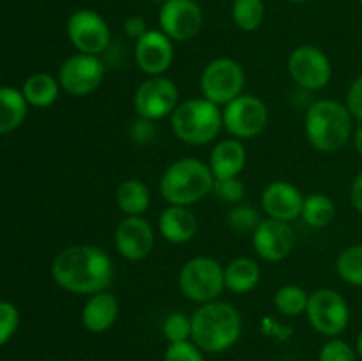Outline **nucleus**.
Instances as JSON below:
<instances>
[{
	"instance_id": "obj_13",
	"label": "nucleus",
	"mask_w": 362,
	"mask_h": 361,
	"mask_svg": "<svg viewBox=\"0 0 362 361\" xmlns=\"http://www.w3.org/2000/svg\"><path fill=\"white\" fill-rule=\"evenodd\" d=\"M67 38L78 53L101 55L112 42L108 23L92 9H78L67 20Z\"/></svg>"
},
{
	"instance_id": "obj_24",
	"label": "nucleus",
	"mask_w": 362,
	"mask_h": 361,
	"mask_svg": "<svg viewBox=\"0 0 362 361\" xmlns=\"http://www.w3.org/2000/svg\"><path fill=\"white\" fill-rule=\"evenodd\" d=\"M21 92L28 105L35 106V108H48L59 99V78H53L48 73H35L25 80Z\"/></svg>"
},
{
	"instance_id": "obj_18",
	"label": "nucleus",
	"mask_w": 362,
	"mask_h": 361,
	"mask_svg": "<svg viewBox=\"0 0 362 361\" xmlns=\"http://www.w3.org/2000/svg\"><path fill=\"white\" fill-rule=\"evenodd\" d=\"M260 205L267 218L292 223L300 218L304 205V195L296 184L288 180H272L262 191Z\"/></svg>"
},
{
	"instance_id": "obj_32",
	"label": "nucleus",
	"mask_w": 362,
	"mask_h": 361,
	"mask_svg": "<svg viewBox=\"0 0 362 361\" xmlns=\"http://www.w3.org/2000/svg\"><path fill=\"white\" fill-rule=\"evenodd\" d=\"M216 197L228 204H240L246 195V186L239 177H228V179H216L214 188H212Z\"/></svg>"
},
{
	"instance_id": "obj_16",
	"label": "nucleus",
	"mask_w": 362,
	"mask_h": 361,
	"mask_svg": "<svg viewBox=\"0 0 362 361\" xmlns=\"http://www.w3.org/2000/svg\"><path fill=\"white\" fill-rule=\"evenodd\" d=\"M134 64L147 76H165L172 67L173 41L159 28H148L140 39L134 41Z\"/></svg>"
},
{
	"instance_id": "obj_3",
	"label": "nucleus",
	"mask_w": 362,
	"mask_h": 361,
	"mask_svg": "<svg viewBox=\"0 0 362 361\" xmlns=\"http://www.w3.org/2000/svg\"><path fill=\"white\" fill-rule=\"evenodd\" d=\"M304 134L308 144L320 152H338L354 134V117L345 103L318 99L304 115Z\"/></svg>"
},
{
	"instance_id": "obj_6",
	"label": "nucleus",
	"mask_w": 362,
	"mask_h": 361,
	"mask_svg": "<svg viewBox=\"0 0 362 361\" xmlns=\"http://www.w3.org/2000/svg\"><path fill=\"white\" fill-rule=\"evenodd\" d=\"M179 289L187 299L198 304L219 299L226 289L225 268L207 255L189 258L179 273Z\"/></svg>"
},
{
	"instance_id": "obj_5",
	"label": "nucleus",
	"mask_w": 362,
	"mask_h": 361,
	"mask_svg": "<svg viewBox=\"0 0 362 361\" xmlns=\"http://www.w3.org/2000/svg\"><path fill=\"white\" fill-rule=\"evenodd\" d=\"M172 131L187 145H207L223 131V108L205 98H189L179 103L170 115Z\"/></svg>"
},
{
	"instance_id": "obj_10",
	"label": "nucleus",
	"mask_w": 362,
	"mask_h": 361,
	"mask_svg": "<svg viewBox=\"0 0 362 361\" xmlns=\"http://www.w3.org/2000/svg\"><path fill=\"white\" fill-rule=\"evenodd\" d=\"M179 103V87L166 76H148L138 85L133 94V108L136 117L152 122L172 115Z\"/></svg>"
},
{
	"instance_id": "obj_25",
	"label": "nucleus",
	"mask_w": 362,
	"mask_h": 361,
	"mask_svg": "<svg viewBox=\"0 0 362 361\" xmlns=\"http://www.w3.org/2000/svg\"><path fill=\"white\" fill-rule=\"evenodd\" d=\"M28 103L23 92L13 87H0V133H11L23 124Z\"/></svg>"
},
{
	"instance_id": "obj_38",
	"label": "nucleus",
	"mask_w": 362,
	"mask_h": 361,
	"mask_svg": "<svg viewBox=\"0 0 362 361\" xmlns=\"http://www.w3.org/2000/svg\"><path fill=\"white\" fill-rule=\"evenodd\" d=\"M122 28H124V32H126L127 38L134 39V41H136V39H140L141 35L148 30L145 18L138 16V14H131V16H127L126 20H124Z\"/></svg>"
},
{
	"instance_id": "obj_2",
	"label": "nucleus",
	"mask_w": 362,
	"mask_h": 361,
	"mask_svg": "<svg viewBox=\"0 0 362 361\" xmlns=\"http://www.w3.org/2000/svg\"><path fill=\"white\" fill-rule=\"evenodd\" d=\"M193 340L204 353L221 354L232 349L243 335V317L233 304L211 301L200 304L193 315Z\"/></svg>"
},
{
	"instance_id": "obj_1",
	"label": "nucleus",
	"mask_w": 362,
	"mask_h": 361,
	"mask_svg": "<svg viewBox=\"0 0 362 361\" xmlns=\"http://www.w3.org/2000/svg\"><path fill=\"white\" fill-rule=\"evenodd\" d=\"M113 260L103 248L74 244L60 250L52 262V278L76 296L105 292L113 283Z\"/></svg>"
},
{
	"instance_id": "obj_12",
	"label": "nucleus",
	"mask_w": 362,
	"mask_h": 361,
	"mask_svg": "<svg viewBox=\"0 0 362 361\" xmlns=\"http://www.w3.org/2000/svg\"><path fill=\"white\" fill-rule=\"evenodd\" d=\"M105 80V64L98 55L74 53L67 57L59 69V84L64 92L74 98H85L98 91Z\"/></svg>"
},
{
	"instance_id": "obj_36",
	"label": "nucleus",
	"mask_w": 362,
	"mask_h": 361,
	"mask_svg": "<svg viewBox=\"0 0 362 361\" xmlns=\"http://www.w3.org/2000/svg\"><path fill=\"white\" fill-rule=\"evenodd\" d=\"M158 134V126L156 122L147 119H141V117H136V119L131 122L129 126V138L138 145H145L151 144L152 140Z\"/></svg>"
},
{
	"instance_id": "obj_9",
	"label": "nucleus",
	"mask_w": 362,
	"mask_h": 361,
	"mask_svg": "<svg viewBox=\"0 0 362 361\" xmlns=\"http://www.w3.org/2000/svg\"><path fill=\"white\" fill-rule=\"evenodd\" d=\"M306 317L315 331L329 338H336L349 328V301L334 289H317L310 294Z\"/></svg>"
},
{
	"instance_id": "obj_30",
	"label": "nucleus",
	"mask_w": 362,
	"mask_h": 361,
	"mask_svg": "<svg viewBox=\"0 0 362 361\" xmlns=\"http://www.w3.org/2000/svg\"><path fill=\"white\" fill-rule=\"evenodd\" d=\"M260 222V212L253 205L243 204V202L233 205L226 216V223L237 234H253V230L257 229Z\"/></svg>"
},
{
	"instance_id": "obj_31",
	"label": "nucleus",
	"mask_w": 362,
	"mask_h": 361,
	"mask_svg": "<svg viewBox=\"0 0 362 361\" xmlns=\"http://www.w3.org/2000/svg\"><path fill=\"white\" fill-rule=\"evenodd\" d=\"M163 336L170 343L187 342L193 336V321L186 314L173 311L163 322Z\"/></svg>"
},
{
	"instance_id": "obj_33",
	"label": "nucleus",
	"mask_w": 362,
	"mask_h": 361,
	"mask_svg": "<svg viewBox=\"0 0 362 361\" xmlns=\"http://www.w3.org/2000/svg\"><path fill=\"white\" fill-rule=\"evenodd\" d=\"M356 349L341 338H331L322 345L318 361H357Z\"/></svg>"
},
{
	"instance_id": "obj_44",
	"label": "nucleus",
	"mask_w": 362,
	"mask_h": 361,
	"mask_svg": "<svg viewBox=\"0 0 362 361\" xmlns=\"http://www.w3.org/2000/svg\"><path fill=\"white\" fill-rule=\"evenodd\" d=\"M49 361H64V360H49Z\"/></svg>"
},
{
	"instance_id": "obj_40",
	"label": "nucleus",
	"mask_w": 362,
	"mask_h": 361,
	"mask_svg": "<svg viewBox=\"0 0 362 361\" xmlns=\"http://www.w3.org/2000/svg\"><path fill=\"white\" fill-rule=\"evenodd\" d=\"M352 142H354V147H356V151L359 152V156H362V124L357 127L356 131H354Z\"/></svg>"
},
{
	"instance_id": "obj_7",
	"label": "nucleus",
	"mask_w": 362,
	"mask_h": 361,
	"mask_svg": "<svg viewBox=\"0 0 362 361\" xmlns=\"http://www.w3.org/2000/svg\"><path fill=\"white\" fill-rule=\"evenodd\" d=\"M246 73L243 66L233 59H214L204 67L200 74L202 98L216 103L223 108L244 94Z\"/></svg>"
},
{
	"instance_id": "obj_15",
	"label": "nucleus",
	"mask_w": 362,
	"mask_h": 361,
	"mask_svg": "<svg viewBox=\"0 0 362 361\" xmlns=\"http://www.w3.org/2000/svg\"><path fill=\"white\" fill-rule=\"evenodd\" d=\"M113 243L120 257L126 260H144L156 246L154 227L144 216H124L113 234Z\"/></svg>"
},
{
	"instance_id": "obj_11",
	"label": "nucleus",
	"mask_w": 362,
	"mask_h": 361,
	"mask_svg": "<svg viewBox=\"0 0 362 361\" xmlns=\"http://www.w3.org/2000/svg\"><path fill=\"white\" fill-rule=\"evenodd\" d=\"M292 80L304 91H322L332 80V62L324 50L313 45L297 46L286 60Z\"/></svg>"
},
{
	"instance_id": "obj_43",
	"label": "nucleus",
	"mask_w": 362,
	"mask_h": 361,
	"mask_svg": "<svg viewBox=\"0 0 362 361\" xmlns=\"http://www.w3.org/2000/svg\"><path fill=\"white\" fill-rule=\"evenodd\" d=\"M148 2H154V4H165L166 0H148Z\"/></svg>"
},
{
	"instance_id": "obj_4",
	"label": "nucleus",
	"mask_w": 362,
	"mask_h": 361,
	"mask_svg": "<svg viewBox=\"0 0 362 361\" xmlns=\"http://www.w3.org/2000/svg\"><path fill=\"white\" fill-rule=\"evenodd\" d=\"M214 180L209 163L198 158H180L163 172L159 193L168 205L189 207L211 193Z\"/></svg>"
},
{
	"instance_id": "obj_14",
	"label": "nucleus",
	"mask_w": 362,
	"mask_h": 361,
	"mask_svg": "<svg viewBox=\"0 0 362 361\" xmlns=\"http://www.w3.org/2000/svg\"><path fill=\"white\" fill-rule=\"evenodd\" d=\"M159 30L172 41L186 42L197 38L204 25V11L197 0H166L158 14Z\"/></svg>"
},
{
	"instance_id": "obj_8",
	"label": "nucleus",
	"mask_w": 362,
	"mask_h": 361,
	"mask_svg": "<svg viewBox=\"0 0 362 361\" xmlns=\"http://www.w3.org/2000/svg\"><path fill=\"white\" fill-rule=\"evenodd\" d=\"M269 122L265 101L253 94H240L223 106V130L237 140H251L264 133Z\"/></svg>"
},
{
	"instance_id": "obj_35",
	"label": "nucleus",
	"mask_w": 362,
	"mask_h": 361,
	"mask_svg": "<svg viewBox=\"0 0 362 361\" xmlns=\"http://www.w3.org/2000/svg\"><path fill=\"white\" fill-rule=\"evenodd\" d=\"M20 326V314L13 303L0 301V347L9 342Z\"/></svg>"
},
{
	"instance_id": "obj_45",
	"label": "nucleus",
	"mask_w": 362,
	"mask_h": 361,
	"mask_svg": "<svg viewBox=\"0 0 362 361\" xmlns=\"http://www.w3.org/2000/svg\"><path fill=\"white\" fill-rule=\"evenodd\" d=\"M359 4H361V6H362V0H359Z\"/></svg>"
},
{
	"instance_id": "obj_34",
	"label": "nucleus",
	"mask_w": 362,
	"mask_h": 361,
	"mask_svg": "<svg viewBox=\"0 0 362 361\" xmlns=\"http://www.w3.org/2000/svg\"><path fill=\"white\" fill-rule=\"evenodd\" d=\"M163 361H205V357L204 350L193 340H187V342L168 343Z\"/></svg>"
},
{
	"instance_id": "obj_42",
	"label": "nucleus",
	"mask_w": 362,
	"mask_h": 361,
	"mask_svg": "<svg viewBox=\"0 0 362 361\" xmlns=\"http://www.w3.org/2000/svg\"><path fill=\"white\" fill-rule=\"evenodd\" d=\"M288 2H292V4H304V2H308V0H288Z\"/></svg>"
},
{
	"instance_id": "obj_22",
	"label": "nucleus",
	"mask_w": 362,
	"mask_h": 361,
	"mask_svg": "<svg viewBox=\"0 0 362 361\" xmlns=\"http://www.w3.org/2000/svg\"><path fill=\"white\" fill-rule=\"evenodd\" d=\"M262 271L257 260L237 257L225 265V287L233 294H247L260 283Z\"/></svg>"
},
{
	"instance_id": "obj_23",
	"label": "nucleus",
	"mask_w": 362,
	"mask_h": 361,
	"mask_svg": "<svg viewBox=\"0 0 362 361\" xmlns=\"http://www.w3.org/2000/svg\"><path fill=\"white\" fill-rule=\"evenodd\" d=\"M115 200L124 216H144L151 207L152 197L144 180L126 179L117 188Z\"/></svg>"
},
{
	"instance_id": "obj_41",
	"label": "nucleus",
	"mask_w": 362,
	"mask_h": 361,
	"mask_svg": "<svg viewBox=\"0 0 362 361\" xmlns=\"http://www.w3.org/2000/svg\"><path fill=\"white\" fill-rule=\"evenodd\" d=\"M356 353H357V357L362 361V331L359 333V336H357V342H356Z\"/></svg>"
},
{
	"instance_id": "obj_17",
	"label": "nucleus",
	"mask_w": 362,
	"mask_h": 361,
	"mask_svg": "<svg viewBox=\"0 0 362 361\" xmlns=\"http://www.w3.org/2000/svg\"><path fill=\"white\" fill-rule=\"evenodd\" d=\"M251 243L262 260L281 262L296 246V232L290 223L265 218L251 234Z\"/></svg>"
},
{
	"instance_id": "obj_19",
	"label": "nucleus",
	"mask_w": 362,
	"mask_h": 361,
	"mask_svg": "<svg viewBox=\"0 0 362 361\" xmlns=\"http://www.w3.org/2000/svg\"><path fill=\"white\" fill-rule=\"evenodd\" d=\"M158 230L172 244H186L198 232L197 214L184 205H168L158 218Z\"/></svg>"
},
{
	"instance_id": "obj_26",
	"label": "nucleus",
	"mask_w": 362,
	"mask_h": 361,
	"mask_svg": "<svg viewBox=\"0 0 362 361\" xmlns=\"http://www.w3.org/2000/svg\"><path fill=\"white\" fill-rule=\"evenodd\" d=\"M336 216V205L329 195L311 193L304 197L300 218L311 229H325Z\"/></svg>"
},
{
	"instance_id": "obj_37",
	"label": "nucleus",
	"mask_w": 362,
	"mask_h": 361,
	"mask_svg": "<svg viewBox=\"0 0 362 361\" xmlns=\"http://www.w3.org/2000/svg\"><path fill=\"white\" fill-rule=\"evenodd\" d=\"M345 105L349 112L352 113L354 120H359L362 124V73L350 84L349 91H346Z\"/></svg>"
},
{
	"instance_id": "obj_20",
	"label": "nucleus",
	"mask_w": 362,
	"mask_h": 361,
	"mask_svg": "<svg viewBox=\"0 0 362 361\" xmlns=\"http://www.w3.org/2000/svg\"><path fill=\"white\" fill-rule=\"evenodd\" d=\"M117 317H119V299L108 290L88 296L81 308V324L87 331L95 335L112 329Z\"/></svg>"
},
{
	"instance_id": "obj_29",
	"label": "nucleus",
	"mask_w": 362,
	"mask_h": 361,
	"mask_svg": "<svg viewBox=\"0 0 362 361\" xmlns=\"http://www.w3.org/2000/svg\"><path fill=\"white\" fill-rule=\"evenodd\" d=\"M336 271L339 278L354 287H362V244L345 248L338 255Z\"/></svg>"
},
{
	"instance_id": "obj_21",
	"label": "nucleus",
	"mask_w": 362,
	"mask_h": 361,
	"mask_svg": "<svg viewBox=\"0 0 362 361\" xmlns=\"http://www.w3.org/2000/svg\"><path fill=\"white\" fill-rule=\"evenodd\" d=\"M247 154L243 140L237 138H223L212 147L209 156V166L214 179H228L239 177L246 166Z\"/></svg>"
},
{
	"instance_id": "obj_28",
	"label": "nucleus",
	"mask_w": 362,
	"mask_h": 361,
	"mask_svg": "<svg viewBox=\"0 0 362 361\" xmlns=\"http://www.w3.org/2000/svg\"><path fill=\"white\" fill-rule=\"evenodd\" d=\"M232 20L243 32H255L265 20L264 0H233Z\"/></svg>"
},
{
	"instance_id": "obj_39",
	"label": "nucleus",
	"mask_w": 362,
	"mask_h": 361,
	"mask_svg": "<svg viewBox=\"0 0 362 361\" xmlns=\"http://www.w3.org/2000/svg\"><path fill=\"white\" fill-rule=\"evenodd\" d=\"M350 202H352L354 209L362 216V172L354 179L352 186H350Z\"/></svg>"
},
{
	"instance_id": "obj_27",
	"label": "nucleus",
	"mask_w": 362,
	"mask_h": 361,
	"mask_svg": "<svg viewBox=\"0 0 362 361\" xmlns=\"http://www.w3.org/2000/svg\"><path fill=\"white\" fill-rule=\"evenodd\" d=\"M274 308L281 315L286 317H297L300 314H306L308 301H310V294L304 287L296 285V283H288L276 290L274 294Z\"/></svg>"
}]
</instances>
